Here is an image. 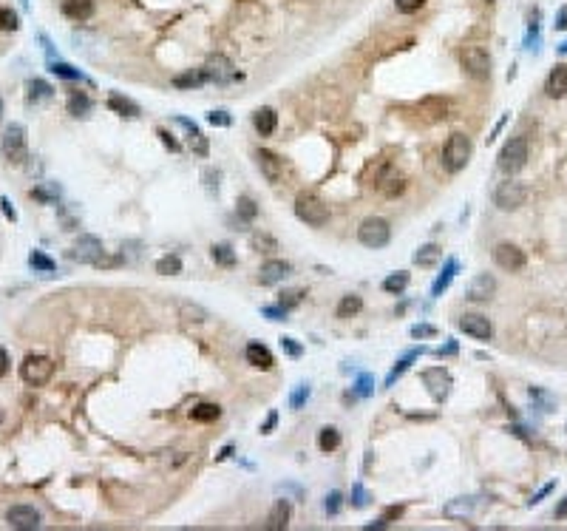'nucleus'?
<instances>
[{
  "mask_svg": "<svg viewBox=\"0 0 567 531\" xmlns=\"http://www.w3.org/2000/svg\"><path fill=\"white\" fill-rule=\"evenodd\" d=\"M471 154H474V145H471L468 136L465 134H451V136H448V143H445V148H442V163H445V168L451 174H460L468 165Z\"/></svg>",
  "mask_w": 567,
  "mask_h": 531,
  "instance_id": "nucleus-1",
  "label": "nucleus"
},
{
  "mask_svg": "<svg viewBox=\"0 0 567 531\" xmlns=\"http://www.w3.org/2000/svg\"><path fill=\"white\" fill-rule=\"evenodd\" d=\"M295 216L310 227H323L329 222V205L323 199H318L315 194H301L295 199Z\"/></svg>",
  "mask_w": 567,
  "mask_h": 531,
  "instance_id": "nucleus-2",
  "label": "nucleus"
},
{
  "mask_svg": "<svg viewBox=\"0 0 567 531\" xmlns=\"http://www.w3.org/2000/svg\"><path fill=\"white\" fill-rule=\"evenodd\" d=\"M54 375V361L45 355H26V361L20 364V378L29 386H43L49 384Z\"/></svg>",
  "mask_w": 567,
  "mask_h": 531,
  "instance_id": "nucleus-3",
  "label": "nucleus"
},
{
  "mask_svg": "<svg viewBox=\"0 0 567 531\" xmlns=\"http://www.w3.org/2000/svg\"><path fill=\"white\" fill-rule=\"evenodd\" d=\"M528 165V140L525 136H513L500 151V171L502 174H516Z\"/></svg>",
  "mask_w": 567,
  "mask_h": 531,
  "instance_id": "nucleus-4",
  "label": "nucleus"
},
{
  "mask_svg": "<svg viewBox=\"0 0 567 531\" xmlns=\"http://www.w3.org/2000/svg\"><path fill=\"white\" fill-rule=\"evenodd\" d=\"M358 239H361V244H366V247H372V250L386 247L389 239H392V227H389V222L381 219V216H369V219H363V225L358 227Z\"/></svg>",
  "mask_w": 567,
  "mask_h": 531,
  "instance_id": "nucleus-5",
  "label": "nucleus"
},
{
  "mask_svg": "<svg viewBox=\"0 0 567 531\" xmlns=\"http://www.w3.org/2000/svg\"><path fill=\"white\" fill-rule=\"evenodd\" d=\"M3 154L12 165H23L29 156V148H26V128L23 125H9L6 134H3Z\"/></svg>",
  "mask_w": 567,
  "mask_h": 531,
  "instance_id": "nucleus-6",
  "label": "nucleus"
},
{
  "mask_svg": "<svg viewBox=\"0 0 567 531\" xmlns=\"http://www.w3.org/2000/svg\"><path fill=\"white\" fill-rule=\"evenodd\" d=\"M460 60H462V68L471 77H477V80L491 77V54L482 49V45H465Z\"/></svg>",
  "mask_w": 567,
  "mask_h": 531,
  "instance_id": "nucleus-7",
  "label": "nucleus"
},
{
  "mask_svg": "<svg viewBox=\"0 0 567 531\" xmlns=\"http://www.w3.org/2000/svg\"><path fill=\"white\" fill-rule=\"evenodd\" d=\"M525 199H528V188L522 182H513V179L502 182L500 188L493 191V202H496V207H502V211H516V207L525 205Z\"/></svg>",
  "mask_w": 567,
  "mask_h": 531,
  "instance_id": "nucleus-8",
  "label": "nucleus"
},
{
  "mask_svg": "<svg viewBox=\"0 0 567 531\" xmlns=\"http://www.w3.org/2000/svg\"><path fill=\"white\" fill-rule=\"evenodd\" d=\"M202 74H204V80L207 83H219V85H224V83H233L235 77H242L239 72L233 68V63L224 57V54H216V57H210L204 65H202Z\"/></svg>",
  "mask_w": 567,
  "mask_h": 531,
  "instance_id": "nucleus-9",
  "label": "nucleus"
},
{
  "mask_svg": "<svg viewBox=\"0 0 567 531\" xmlns=\"http://www.w3.org/2000/svg\"><path fill=\"white\" fill-rule=\"evenodd\" d=\"M6 523L17 531H34L43 525V514L34 509V506H12L6 512Z\"/></svg>",
  "mask_w": 567,
  "mask_h": 531,
  "instance_id": "nucleus-10",
  "label": "nucleus"
},
{
  "mask_svg": "<svg viewBox=\"0 0 567 531\" xmlns=\"http://www.w3.org/2000/svg\"><path fill=\"white\" fill-rule=\"evenodd\" d=\"M422 384L429 386V392H431V398L434 401H445L448 398V392H451V375L445 373L442 366H431V369H425L422 373Z\"/></svg>",
  "mask_w": 567,
  "mask_h": 531,
  "instance_id": "nucleus-11",
  "label": "nucleus"
},
{
  "mask_svg": "<svg viewBox=\"0 0 567 531\" xmlns=\"http://www.w3.org/2000/svg\"><path fill=\"white\" fill-rule=\"evenodd\" d=\"M493 262L500 264L502 270H511V273H516V270H522L525 267V253L519 250L516 244H511V242H502V244H496L493 247Z\"/></svg>",
  "mask_w": 567,
  "mask_h": 531,
  "instance_id": "nucleus-12",
  "label": "nucleus"
},
{
  "mask_svg": "<svg viewBox=\"0 0 567 531\" xmlns=\"http://www.w3.org/2000/svg\"><path fill=\"white\" fill-rule=\"evenodd\" d=\"M255 165H258V171L264 174V179H267L270 185H278V182L284 179V159L275 156V154L267 151V148H261V151L255 154Z\"/></svg>",
  "mask_w": 567,
  "mask_h": 531,
  "instance_id": "nucleus-13",
  "label": "nucleus"
},
{
  "mask_svg": "<svg viewBox=\"0 0 567 531\" xmlns=\"http://www.w3.org/2000/svg\"><path fill=\"white\" fill-rule=\"evenodd\" d=\"M71 256L77 262H85V264H103V242L97 236H80Z\"/></svg>",
  "mask_w": 567,
  "mask_h": 531,
  "instance_id": "nucleus-14",
  "label": "nucleus"
},
{
  "mask_svg": "<svg viewBox=\"0 0 567 531\" xmlns=\"http://www.w3.org/2000/svg\"><path fill=\"white\" fill-rule=\"evenodd\" d=\"M460 330L468 333V335H474L477 341H491V335H493L491 321L485 315H480V313H465L460 318Z\"/></svg>",
  "mask_w": 567,
  "mask_h": 531,
  "instance_id": "nucleus-15",
  "label": "nucleus"
},
{
  "mask_svg": "<svg viewBox=\"0 0 567 531\" xmlns=\"http://www.w3.org/2000/svg\"><path fill=\"white\" fill-rule=\"evenodd\" d=\"M493 293H496V279H493V275H488V273L474 275L471 284H468V298H471V302H488Z\"/></svg>",
  "mask_w": 567,
  "mask_h": 531,
  "instance_id": "nucleus-16",
  "label": "nucleus"
},
{
  "mask_svg": "<svg viewBox=\"0 0 567 531\" xmlns=\"http://www.w3.org/2000/svg\"><path fill=\"white\" fill-rule=\"evenodd\" d=\"M290 264L287 262H281V259H270V262H264L261 264V273H258V282L261 284H278V282H284L290 275Z\"/></svg>",
  "mask_w": 567,
  "mask_h": 531,
  "instance_id": "nucleus-17",
  "label": "nucleus"
},
{
  "mask_svg": "<svg viewBox=\"0 0 567 531\" xmlns=\"http://www.w3.org/2000/svg\"><path fill=\"white\" fill-rule=\"evenodd\" d=\"M545 91H548V97H553V100L567 97V65L564 63L553 65V72L548 74V83H545Z\"/></svg>",
  "mask_w": 567,
  "mask_h": 531,
  "instance_id": "nucleus-18",
  "label": "nucleus"
},
{
  "mask_svg": "<svg viewBox=\"0 0 567 531\" xmlns=\"http://www.w3.org/2000/svg\"><path fill=\"white\" fill-rule=\"evenodd\" d=\"M176 125H182L187 131V143H191V148L199 154V156H207V140H204V134L199 131L196 123L191 120H184V117H176Z\"/></svg>",
  "mask_w": 567,
  "mask_h": 531,
  "instance_id": "nucleus-19",
  "label": "nucleus"
},
{
  "mask_svg": "<svg viewBox=\"0 0 567 531\" xmlns=\"http://www.w3.org/2000/svg\"><path fill=\"white\" fill-rule=\"evenodd\" d=\"M290 514H292L290 503H287V500H278V503L272 506L270 517H267V528H270V531H284V528L290 525Z\"/></svg>",
  "mask_w": 567,
  "mask_h": 531,
  "instance_id": "nucleus-20",
  "label": "nucleus"
},
{
  "mask_svg": "<svg viewBox=\"0 0 567 531\" xmlns=\"http://www.w3.org/2000/svg\"><path fill=\"white\" fill-rule=\"evenodd\" d=\"M247 361H250L253 366H258V369H272V364H275L272 353L264 347V344H258V341L247 344Z\"/></svg>",
  "mask_w": 567,
  "mask_h": 531,
  "instance_id": "nucleus-21",
  "label": "nucleus"
},
{
  "mask_svg": "<svg viewBox=\"0 0 567 531\" xmlns=\"http://www.w3.org/2000/svg\"><path fill=\"white\" fill-rule=\"evenodd\" d=\"M253 125H255V131L261 134V136H270L272 131H275V125H278V114L272 111V108H258L255 114H253Z\"/></svg>",
  "mask_w": 567,
  "mask_h": 531,
  "instance_id": "nucleus-22",
  "label": "nucleus"
},
{
  "mask_svg": "<svg viewBox=\"0 0 567 531\" xmlns=\"http://www.w3.org/2000/svg\"><path fill=\"white\" fill-rule=\"evenodd\" d=\"M63 14L71 20H88L94 14V0H63Z\"/></svg>",
  "mask_w": 567,
  "mask_h": 531,
  "instance_id": "nucleus-23",
  "label": "nucleus"
},
{
  "mask_svg": "<svg viewBox=\"0 0 567 531\" xmlns=\"http://www.w3.org/2000/svg\"><path fill=\"white\" fill-rule=\"evenodd\" d=\"M108 108L116 111V114H122V117H139V105L122 94H111L108 97Z\"/></svg>",
  "mask_w": 567,
  "mask_h": 531,
  "instance_id": "nucleus-24",
  "label": "nucleus"
},
{
  "mask_svg": "<svg viewBox=\"0 0 567 531\" xmlns=\"http://www.w3.org/2000/svg\"><path fill=\"white\" fill-rule=\"evenodd\" d=\"M219 415H222V406H216V404H196V406L191 409V418L199 421V424L219 421Z\"/></svg>",
  "mask_w": 567,
  "mask_h": 531,
  "instance_id": "nucleus-25",
  "label": "nucleus"
},
{
  "mask_svg": "<svg viewBox=\"0 0 567 531\" xmlns=\"http://www.w3.org/2000/svg\"><path fill=\"white\" fill-rule=\"evenodd\" d=\"M454 273H457V259H448V262H445V267H442V273L437 275L434 287H431V295H442V290H448V284H451Z\"/></svg>",
  "mask_w": 567,
  "mask_h": 531,
  "instance_id": "nucleus-26",
  "label": "nucleus"
},
{
  "mask_svg": "<svg viewBox=\"0 0 567 531\" xmlns=\"http://www.w3.org/2000/svg\"><path fill=\"white\" fill-rule=\"evenodd\" d=\"M91 111V100L85 91H71V97H68V114L71 117H83V114Z\"/></svg>",
  "mask_w": 567,
  "mask_h": 531,
  "instance_id": "nucleus-27",
  "label": "nucleus"
},
{
  "mask_svg": "<svg viewBox=\"0 0 567 531\" xmlns=\"http://www.w3.org/2000/svg\"><path fill=\"white\" fill-rule=\"evenodd\" d=\"M420 111L429 114L431 120H440V117H445V114H448V103H445L442 97H425V100L420 103Z\"/></svg>",
  "mask_w": 567,
  "mask_h": 531,
  "instance_id": "nucleus-28",
  "label": "nucleus"
},
{
  "mask_svg": "<svg viewBox=\"0 0 567 531\" xmlns=\"http://www.w3.org/2000/svg\"><path fill=\"white\" fill-rule=\"evenodd\" d=\"M440 256H442V250H440L437 244H425V247H420V250L414 253V262H417L420 267H431V264L440 262Z\"/></svg>",
  "mask_w": 567,
  "mask_h": 531,
  "instance_id": "nucleus-29",
  "label": "nucleus"
},
{
  "mask_svg": "<svg viewBox=\"0 0 567 531\" xmlns=\"http://www.w3.org/2000/svg\"><path fill=\"white\" fill-rule=\"evenodd\" d=\"M318 446H321V452H335V449L341 446V432H338L335 426L321 429V435H318Z\"/></svg>",
  "mask_w": 567,
  "mask_h": 531,
  "instance_id": "nucleus-30",
  "label": "nucleus"
},
{
  "mask_svg": "<svg viewBox=\"0 0 567 531\" xmlns=\"http://www.w3.org/2000/svg\"><path fill=\"white\" fill-rule=\"evenodd\" d=\"M210 256H213V262L222 264V267H233V264H235V253H233L230 244H213V247H210Z\"/></svg>",
  "mask_w": 567,
  "mask_h": 531,
  "instance_id": "nucleus-31",
  "label": "nucleus"
},
{
  "mask_svg": "<svg viewBox=\"0 0 567 531\" xmlns=\"http://www.w3.org/2000/svg\"><path fill=\"white\" fill-rule=\"evenodd\" d=\"M406 287H409V273H406V270L386 275V282H383V290H386V293H403Z\"/></svg>",
  "mask_w": 567,
  "mask_h": 531,
  "instance_id": "nucleus-32",
  "label": "nucleus"
},
{
  "mask_svg": "<svg viewBox=\"0 0 567 531\" xmlns=\"http://www.w3.org/2000/svg\"><path fill=\"white\" fill-rule=\"evenodd\" d=\"M363 302H361V295H343V302L338 304V318H352L354 313H361Z\"/></svg>",
  "mask_w": 567,
  "mask_h": 531,
  "instance_id": "nucleus-33",
  "label": "nucleus"
},
{
  "mask_svg": "<svg viewBox=\"0 0 567 531\" xmlns=\"http://www.w3.org/2000/svg\"><path fill=\"white\" fill-rule=\"evenodd\" d=\"M420 353H422V350H411V353L406 355V358H400V361H397V366L392 369V373H389V378H386V386H392V384H394V381H397L400 375H403L406 369L411 366V361H414V358H420Z\"/></svg>",
  "mask_w": 567,
  "mask_h": 531,
  "instance_id": "nucleus-34",
  "label": "nucleus"
},
{
  "mask_svg": "<svg viewBox=\"0 0 567 531\" xmlns=\"http://www.w3.org/2000/svg\"><path fill=\"white\" fill-rule=\"evenodd\" d=\"M52 97V85L43 83V80H32L29 83V103H40V100H49Z\"/></svg>",
  "mask_w": 567,
  "mask_h": 531,
  "instance_id": "nucleus-35",
  "label": "nucleus"
},
{
  "mask_svg": "<svg viewBox=\"0 0 567 531\" xmlns=\"http://www.w3.org/2000/svg\"><path fill=\"white\" fill-rule=\"evenodd\" d=\"M156 273H162V275H176V273H182V259H179V256H162V259L156 262Z\"/></svg>",
  "mask_w": 567,
  "mask_h": 531,
  "instance_id": "nucleus-36",
  "label": "nucleus"
},
{
  "mask_svg": "<svg viewBox=\"0 0 567 531\" xmlns=\"http://www.w3.org/2000/svg\"><path fill=\"white\" fill-rule=\"evenodd\" d=\"M202 83H207L204 74H202V68H199V72H191V74L173 77V85H179V88H196V85H202Z\"/></svg>",
  "mask_w": 567,
  "mask_h": 531,
  "instance_id": "nucleus-37",
  "label": "nucleus"
},
{
  "mask_svg": "<svg viewBox=\"0 0 567 531\" xmlns=\"http://www.w3.org/2000/svg\"><path fill=\"white\" fill-rule=\"evenodd\" d=\"M52 72H54L57 77H65V80H83V74L77 72V68L68 65V63H63V60H54V63H52Z\"/></svg>",
  "mask_w": 567,
  "mask_h": 531,
  "instance_id": "nucleus-38",
  "label": "nucleus"
},
{
  "mask_svg": "<svg viewBox=\"0 0 567 531\" xmlns=\"http://www.w3.org/2000/svg\"><path fill=\"white\" fill-rule=\"evenodd\" d=\"M20 17L12 9H0V32H17Z\"/></svg>",
  "mask_w": 567,
  "mask_h": 531,
  "instance_id": "nucleus-39",
  "label": "nucleus"
},
{
  "mask_svg": "<svg viewBox=\"0 0 567 531\" xmlns=\"http://www.w3.org/2000/svg\"><path fill=\"white\" fill-rule=\"evenodd\" d=\"M29 264H32L34 270H43V273H52V270H54V262L45 256V253H40V250H34L32 256H29Z\"/></svg>",
  "mask_w": 567,
  "mask_h": 531,
  "instance_id": "nucleus-40",
  "label": "nucleus"
},
{
  "mask_svg": "<svg viewBox=\"0 0 567 531\" xmlns=\"http://www.w3.org/2000/svg\"><path fill=\"white\" fill-rule=\"evenodd\" d=\"M303 295H306L303 290H287V293H281L278 304H281L284 310H292V307H298V304H301V298H303Z\"/></svg>",
  "mask_w": 567,
  "mask_h": 531,
  "instance_id": "nucleus-41",
  "label": "nucleus"
},
{
  "mask_svg": "<svg viewBox=\"0 0 567 531\" xmlns=\"http://www.w3.org/2000/svg\"><path fill=\"white\" fill-rule=\"evenodd\" d=\"M235 211H239V216L247 219V222L258 216V207H255V202H253L250 196H242V199H239V207H235Z\"/></svg>",
  "mask_w": 567,
  "mask_h": 531,
  "instance_id": "nucleus-42",
  "label": "nucleus"
},
{
  "mask_svg": "<svg viewBox=\"0 0 567 531\" xmlns=\"http://www.w3.org/2000/svg\"><path fill=\"white\" fill-rule=\"evenodd\" d=\"M394 6H397L400 14H414L425 6V0H394Z\"/></svg>",
  "mask_w": 567,
  "mask_h": 531,
  "instance_id": "nucleus-43",
  "label": "nucleus"
},
{
  "mask_svg": "<svg viewBox=\"0 0 567 531\" xmlns=\"http://www.w3.org/2000/svg\"><path fill=\"white\" fill-rule=\"evenodd\" d=\"M306 398H310V386H306V384H298V389L292 392V398H290V406H292V409H298Z\"/></svg>",
  "mask_w": 567,
  "mask_h": 531,
  "instance_id": "nucleus-44",
  "label": "nucleus"
},
{
  "mask_svg": "<svg viewBox=\"0 0 567 531\" xmlns=\"http://www.w3.org/2000/svg\"><path fill=\"white\" fill-rule=\"evenodd\" d=\"M207 120H210V125H230V114L227 111H210Z\"/></svg>",
  "mask_w": 567,
  "mask_h": 531,
  "instance_id": "nucleus-45",
  "label": "nucleus"
},
{
  "mask_svg": "<svg viewBox=\"0 0 567 531\" xmlns=\"http://www.w3.org/2000/svg\"><path fill=\"white\" fill-rule=\"evenodd\" d=\"M431 335H437V330H434L431 324H417V327H411V338H431Z\"/></svg>",
  "mask_w": 567,
  "mask_h": 531,
  "instance_id": "nucleus-46",
  "label": "nucleus"
},
{
  "mask_svg": "<svg viewBox=\"0 0 567 531\" xmlns=\"http://www.w3.org/2000/svg\"><path fill=\"white\" fill-rule=\"evenodd\" d=\"M341 500H343L341 492H332V494H329V497H326V512H329V514H338V512H341Z\"/></svg>",
  "mask_w": 567,
  "mask_h": 531,
  "instance_id": "nucleus-47",
  "label": "nucleus"
},
{
  "mask_svg": "<svg viewBox=\"0 0 567 531\" xmlns=\"http://www.w3.org/2000/svg\"><path fill=\"white\" fill-rule=\"evenodd\" d=\"M264 315H267L270 321H284V318H287V310H284L281 304H278V307H264Z\"/></svg>",
  "mask_w": 567,
  "mask_h": 531,
  "instance_id": "nucleus-48",
  "label": "nucleus"
},
{
  "mask_svg": "<svg viewBox=\"0 0 567 531\" xmlns=\"http://www.w3.org/2000/svg\"><path fill=\"white\" fill-rule=\"evenodd\" d=\"M0 211H3V216H6V219L17 222V211H14V207H12V202H9L6 196H0Z\"/></svg>",
  "mask_w": 567,
  "mask_h": 531,
  "instance_id": "nucleus-49",
  "label": "nucleus"
},
{
  "mask_svg": "<svg viewBox=\"0 0 567 531\" xmlns=\"http://www.w3.org/2000/svg\"><path fill=\"white\" fill-rule=\"evenodd\" d=\"M281 347L287 350V353L292 355V358H298V355H301V347L295 344V338H281Z\"/></svg>",
  "mask_w": 567,
  "mask_h": 531,
  "instance_id": "nucleus-50",
  "label": "nucleus"
},
{
  "mask_svg": "<svg viewBox=\"0 0 567 531\" xmlns=\"http://www.w3.org/2000/svg\"><path fill=\"white\" fill-rule=\"evenodd\" d=\"M156 134H159V136H162V143H164V145H168V148H171V151H179V143H176V140H173V136H171V134H168V131H164V128H159V131H156Z\"/></svg>",
  "mask_w": 567,
  "mask_h": 531,
  "instance_id": "nucleus-51",
  "label": "nucleus"
},
{
  "mask_svg": "<svg viewBox=\"0 0 567 531\" xmlns=\"http://www.w3.org/2000/svg\"><path fill=\"white\" fill-rule=\"evenodd\" d=\"M372 375H363L361 381H358V395H369V392H372Z\"/></svg>",
  "mask_w": 567,
  "mask_h": 531,
  "instance_id": "nucleus-52",
  "label": "nucleus"
},
{
  "mask_svg": "<svg viewBox=\"0 0 567 531\" xmlns=\"http://www.w3.org/2000/svg\"><path fill=\"white\" fill-rule=\"evenodd\" d=\"M366 503H369V494H366L361 486H354V506H358V509H363Z\"/></svg>",
  "mask_w": 567,
  "mask_h": 531,
  "instance_id": "nucleus-53",
  "label": "nucleus"
},
{
  "mask_svg": "<svg viewBox=\"0 0 567 531\" xmlns=\"http://www.w3.org/2000/svg\"><path fill=\"white\" fill-rule=\"evenodd\" d=\"M553 26H556L559 32H564V29H567V6H561V9H559V14H556V23H553Z\"/></svg>",
  "mask_w": 567,
  "mask_h": 531,
  "instance_id": "nucleus-54",
  "label": "nucleus"
},
{
  "mask_svg": "<svg viewBox=\"0 0 567 531\" xmlns=\"http://www.w3.org/2000/svg\"><path fill=\"white\" fill-rule=\"evenodd\" d=\"M9 364H12V361H9V353H6L3 347H0V378H3V375L9 373Z\"/></svg>",
  "mask_w": 567,
  "mask_h": 531,
  "instance_id": "nucleus-55",
  "label": "nucleus"
},
{
  "mask_svg": "<svg viewBox=\"0 0 567 531\" xmlns=\"http://www.w3.org/2000/svg\"><path fill=\"white\" fill-rule=\"evenodd\" d=\"M556 520H567V497L556 506Z\"/></svg>",
  "mask_w": 567,
  "mask_h": 531,
  "instance_id": "nucleus-56",
  "label": "nucleus"
},
{
  "mask_svg": "<svg viewBox=\"0 0 567 531\" xmlns=\"http://www.w3.org/2000/svg\"><path fill=\"white\" fill-rule=\"evenodd\" d=\"M275 424H278V412H270V418L264 421V426H261V432H270V429H272Z\"/></svg>",
  "mask_w": 567,
  "mask_h": 531,
  "instance_id": "nucleus-57",
  "label": "nucleus"
},
{
  "mask_svg": "<svg viewBox=\"0 0 567 531\" xmlns=\"http://www.w3.org/2000/svg\"><path fill=\"white\" fill-rule=\"evenodd\" d=\"M559 52H561V54H567V43H561V45H559Z\"/></svg>",
  "mask_w": 567,
  "mask_h": 531,
  "instance_id": "nucleus-58",
  "label": "nucleus"
},
{
  "mask_svg": "<svg viewBox=\"0 0 567 531\" xmlns=\"http://www.w3.org/2000/svg\"><path fill=\"white\" fill-rule=\"evenodd\" d=\"M0 114H3V103H0Z\"/></svg>",
  "mask_w": 567,
  "mask_h": 531,
  "instance_id": "nucleus-59",
  "label": "nucleus"
},
{
  "mask_svg": "<svg viewBox=\"0 0 567 531\" xmlns=\"http://www.w3.org/2000/svg\"><path fill=\"white\" fill-rule=\"evenodd\" d=\"M23 3H26V0H23Z\"/></svg>",
  "mask_w": 567,
  "mask_h": 531,
  "instance_id": "nucleus-60",
  "label": "nucleus"
}]
</instances>
